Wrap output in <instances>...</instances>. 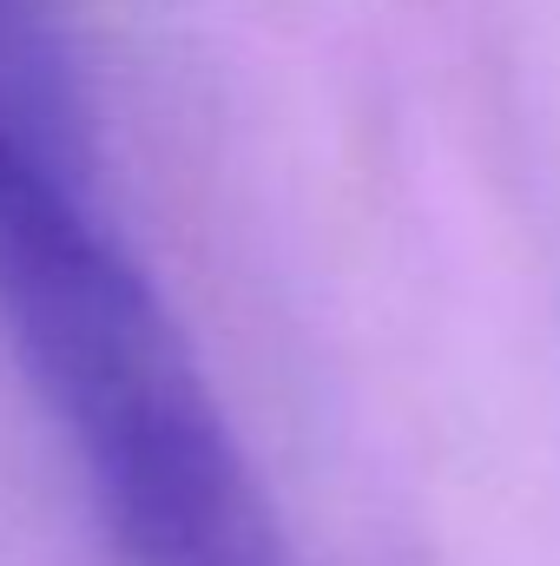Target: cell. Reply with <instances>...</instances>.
<instances>
[{
    "mask_svg": "<svg viewBox=\"0 0 560 566\" xmlns=\"http://www.w3.org/2000/svg\"><path fill=\"white\" fill-rule=\"evenodd\" d=\"M0 336L126 566H297L185 329L93 185L0 133Z\"/></svg>",
    "mask_w": 560,
    "mask_h": 566,
    "instance_id": "obj_1",
    "label": "cell"
},
{
    "mask_svg": "<svg viewBox=\"0 0 560 566\" xmlns=\"http://www.w3.org/2000/svg\"><path fill=\"white\" fill-rule=\"evenodd\" d=\"M0 133L93 185V106L66 0H0Z\"/></svg>",
    "mask_w": 560,
    "mask_h": 566,
    "instance_id": "obj_2",
    "label": "cell"
}]
</instances>
